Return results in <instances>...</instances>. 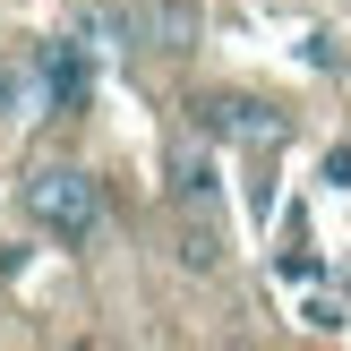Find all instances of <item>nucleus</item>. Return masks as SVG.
I'll return each mask as SVG.
<instances>
[{
	"mask_svg": "<svg viewBox=\"0 0 351 351\" xmlns=\"http://www.w3.org/2000/svg\"><path fill=\"white\" fill-rule=\"evenodd\" d=\"M86 95H95L86 43H69V34L34 43V112H51V120H77V112H86Z\"/></svg>",
	"mask_w": 351,
	"mask_h": 351,
	"instance_id": "obj_2",
	"label": "nucleus"
},
{
	"mask_svg": "<svg viewBox=\"0 0 351 351\" xmlns=\"http://www.w3.org/2000/svg\"><path fill=\"white\" fill-rule=\"evenodd\" d=\"M17 103H26V77H17V69L0 60V120H17Z\"/></svg>",
	"mask_w": 351,
	"mask_h": 351,
	"instance_id": "obj_5",
	"label": "nucleus"
},
{
	"mask_svg": "<svg viewBox=\"0 0 351 351\" xmlns=\"http://www.w3.org/2000/svg\"><path fill=\"white\" fill-rule=\"evenodd\" d=\"M215 129H240V137H274V112H266V103H215Z\"/></svg>",
	"mask_w": 351,
	"mask_h": 351,
	"instance_id": "obj_3",
	"label": "nucleus"
},
{
	"mask_svg": "<svg viewBox=\"0 0 351 351\" xmlns=\"http://www.w3.org/2000/svg\"><path fill=\"white\" fill-rule=\"evenodd\" d=\"M17 206H26V223L43 240H60V249H77V240L103 232V180L86 163H34L26 189H17Z\"/></svg>",
	"mask_w": 351,
	"mask_h": 351,
	"instance_id": "obj_1",
	"label": "nucleus"
},
{
	"mask_svg": "<svg viewBox=\"0 0 351 351\" xmlns=\"http://www.w3.org/2000/svg\"><path fill=\"white\" fill-rule=\"evenodd\" d=\"M180 257H189V266H215V257H223L215 223H189V232H180Z\"/></svg>",
	"mask_w": 351,
	"mask_h": 351,
	"instance_id": "obj_4",
	"label": "nucleus"
}]
</instances>
